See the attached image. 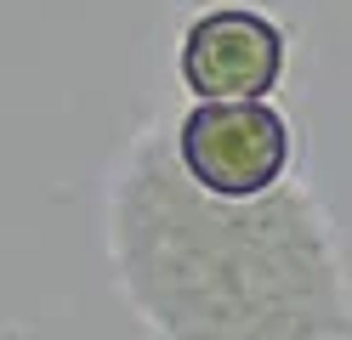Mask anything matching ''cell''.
<instances>
[{
  "label": "cell",
  "mask_w": 352,
  "mask_h": 340,
  "mask_svg": "<svg viewBox=\"0 0 352 340\" xmlns=\"http://www.w3.org/2000/svg\"><path fill=\"white\" fill-rule=\"evenodd\" d=\"M108 256L160 340H352V289L329 216L296 181L222 199L137 136L108 199Z\"/></svg>",
  "instance_id": "obj_1"
},
{
  "label": "cell",
  "mask_w": 352,
  "mask_h": 340,
  "mask_svg": "<svg viewBox=\"0 0 352 340\" xmlns=\"http://www.w3.org/2000/svg\"><path fill=\"white\" fill-rule=\"evenodd\" d=\"M176 159L199 188L222 199H250L267 193L290 170V125L261 97L199 102L176 125Z\"/></svg>",
  "instance_id": "obj_2"
},
{
  "label": "cell",
  "mask_w": 352,
  "mask_h": 340,
  "mask_svg": "<svg viewBox=\"0 0 352 340\" xmlns=\"http://www.w3.org/2000/svg\"><path fill=\"white\" fill-rule=\"evenodd\" d=\"M284 74V34L261 12L216 6L182 34V80L199 102L267 97Z\"/></svg>",
  "instance_id": "obj_3"
}]
</instances>
